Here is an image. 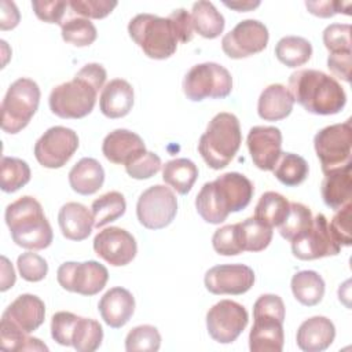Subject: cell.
Instances as JSON below:
<instances>
[{"label":"cell","instance_id":"obj_39","mask_svg":"<svg viewBox=\"0 0 352 352\" xmlns=\"http://www.w3.org/2000/svg\"><path fill=\"white\" fill-rule=\"evenodd\" d=\"M312 212L308 206L300 202H290V209L286 219L278 227L279 234L286 241H294L312 226Z\"/></svg>","mask_w":352,"mask_h":352},{"label":"cell","instance_id":"obj_19","mask_svg":"<svg viewBox=\"0 0 352 352\" xmlns=\"http://www.w3.org/2000/svg\"><path fill=\"white\" fill-rule=\"evenodd\" d=\"M45 316V305L43 300L34 294L18 296L3 312L1 327L16 329L23 333H32L37 330Z\"/></svg>","mask_w":352,"mask_h":352},{"label":"cell","instance_id":"obj_10","mask_svg":"<svg viewBox=\"0 0 352 352\" xmlns=\"http://www.w3.org/2000/svg\"><path fill=\"white\" fill-rule=\"evenodd\" d=\"M314 147L322 165V172L351 165L352 154V128L351 120L333 124L320 129L314 138Z\"/></svg>","mask_w":352,"mask_h":352},{"label":"cell","instance_id":"obj_12","mask_svg":"<svg viewBox=\"0 0 352 352\" xmlns=\"http://www.w3.org/2000/svg\"><path fill=\"white\" fill-rule=\"evenodd\" d=\"M58 283L67 292L78 293L81 296H95L107 283V268L95 261H67L59 265L56 271Z\"/></svg>","mask_w":352,"mask_h":352},{"label":"cell","instance_id":"obj_4","mask_svg":"<svg viewBox=\"0 0 352 352\" xmlns=\"http://www.w3.org/2000/svg\"><path fill=\"white\" fill-rule=\"evenodd\" d=\"M6 223L12 241L29 250H41L51 245L54 234L40 202L29 195L21 197L6 208Z\"/></svg>","mask_w":352,"mask_h":352},{"label":"cell","instance_id":"obj_16","mask_svg":"<svg viewBox=\"0 0 352 352\" xmlns=\"http://www.w3.org/2000/svg\"><path fill=\"white\" fill-rule=\"evenodd\" d=\"M268 29L257 19L241 21L223 36L221 48L232 59H242L261 52L268 44Z\"/></svg>","mask_w":352,"mask_h":352},{"label":"cell","instance_id":"obj_49","mask_svg":"<svg viewBox=\"0 0 352 352\" xmlns=\"http://www.w3.org/2000/svg\"><path fill=\"white\" fill-rule=\"evenodd\" d=\"M351 204H346L341 209L337 210V213L333 216L331 221L329 223L330 231L337 241L340 246H351L352 238H351Z\"/></svg>","mask_w":352,"mask_h":352},{"label":"cell","instance_id":"obj_34","mask_svg":"<svg viewBox=\"0 0 352 352\" xmlns=\"http://www.w3.org/2000/svg\"><path fill=\"white\" fill-rule=\"evenodd\" d=\"M312 55L311 43L300 36H285L275 47V56L287 67H298L305 65Z\"/></svg>","mask_w":352,"mask_h":352},{"label":"cell","instance_id":"obj_3","mask_svg":"<svg viewBox=\"0 0 352 352\" xmlns=\"http://www.w3.org/2000/svg\"><path fill=\"white\" fill-rule=\"evenodd\" d=\"M287 89L294 102L316 116L337 114L346 103V94L341 84L334 77L315 69L292 73Z\"/></svg>","mask_w":352,"mask_h":352},{"label":"cell","instance_id":"obj_5","mask_svg":"<svg viewBox=\"0 0 352 352\" xmlns=\"http://www.w3.org/2000/svg\"><path fill=\"white\" fill-rule=\"evenodd\" d=\"M242 143L241 125L236 116L219 113L208 124L206 131L198 142V151L206 165L212 169L226 168Z\"/></svg>","mask_w":352,"mask_h":352},{"label":"cell","instance_id":"obj_44","mask_svg":"<svg viewBox=\"0 0 352 352\" xmlns=\"http://www.w3.org/2000/svg\"><path fill=\"white\" fill-rule=\"evenodd\" d=\"M16 265L21 276L28 282H40L48 272L47 261L33 252L22 253L16 260Z\"/></svg>","mask_w":352,"mask_h":352},{"label":"cell","instance_id":"obj_11","mask_svg":"<svg viewBox=\"0 0 352 352\" xmlns=\"http://www.w3.org/2000/svg\"><path fill=\"white\" fill-rule=\"evenodd\" d=\"M177 213V199L169 187L155 184L144 190L136 204L139 223L148 230L169 226Z\"/></svg>","mask_w":352,"mask_h":352},{"label":"cell","instance_id":"obj_6","mask_svg":"<svg viewBox=\"0 0 352 352\" xmlns=\"http://www.w3.org/2000/svg\"><path fill=\"white\" fill-rule=\"evenodd\" d=\"M253 326L249 333L252 352H280L283 349L285 304L276 294H263L253 305Z\"/></svg>","mask_w":352,"mask_h":352},{"label":"cell","instance_id":"obj_29","mask_svg":"<svg viewBox=\"0 0 352 352\" xmlns=\"http://www.w3.org/2000/svg\"><path fill=\"white\" fill-rule=\"evenodd\" d=\"M290 287L294 298L305 307L319 304L324 296L323 278L316 271L311 270L296 272L292 278Z\"/></svg>","mask_w":352,"mask_h":352},{"label":"cell","instance_id":"obj_1","mask_svg":"<svg viewBox=\"0 0 352 352\" xmlns=\"http://www.w3.org/2000/svg\"><path fill=\"white\" fill-rule=\"evenodd\" d=\"M253 192V183L245 175L227 172L202 186L195 197V208L206 223L220 224L230 213L245 209Z\"/></svg>","mask_w":352,"mask_h":352},{"label":"cell","instance_id":"obj_35","mask_svg":"<svg viewBox=\"0 0 352 352\" xmlns=\"http://www.w3.org/2000/svg\"><path fill=\"white\" fill-rule=\"evenodd\" d=\"M126 202L121 192L109 191L99 198H96L91 205V212L94 216V227L100 228L125 213Z\"/></svg>","mask_w":352,"mask_h":352},{"label":"cell","instance_id":"obj_37","mask_svg":"<svg viewBox=\"0 0 352 352\" xmlns=\"http://www.w3.org/2000/svg\"><path fill=\"white\" fill-rule=\"evenodd\" d=\"M30 180L29 165L15 157H3L0 164V187L4 192L18 191Z\"/></svg>","mask_w":352,"mask_h":352},{"label":"cell","instance_id":"obj_22","mask_svg":"<svg viewBox=\"0 0 352 352\" xmlns=\"http://www.w3.org/2000/svg\"><path fill=\"white\" fill-rule=\"evenodd\" d=\"M98 309L107 326L120 329L126 324L133 315L135 298L132 293L124 287H111L100 298Z\"/></svg>","mask_w":352,"mask_h":352},{"label":"cell","instance_id":"obj_46","mask_svg":"<svg viewBox=\"0 0 352 352\" xmlns=\"http://www.w3.org/2000/svg\"><path fill=\"white\" fill-rule=\"evenodd\" d=\"M73 12L87 19H102L107 16L117 6L114 0H72L69 1Z\"/></svg>","mask_w":352,"mask_h":352},{"label":"cell","instance_id":"obj_7","mask_svg":"<svg viewBox=\"0 0 352 352\" xmlns=\"http://www.w3.org/2000/svg\"><path fill=\"white\" fill-rule=\"evenodd\" d=\"M128 33L151 59H166L176 52L179 41L169 18L138 14L128 23Z\"/></svg>","mask_w":352,"mask_h":352},{"label":"cell","instance_id":"obj_33","mask_svg":"<svg viewBox=\"0 0 352 352\" xmlns=\"http://www.w3.org/2000/svg\"><path fill=\"white\" fill-rule=\"evenodd\" d=\"M289 209L290 202L282 194L267 191L260 197L253 217L260 223L274 228L282 224L289 213Z\"/></svg>","mask_w":352,"mask_h":352},{"label":"cell","instance_id":"obj_30","mask_svg":"<svg viewBox=\"0 0 352 352\" xmlns=\"http://www.w3.org/2000/svg\"><path fill=\"white\" fill-rule=\"evenodd\" d=\"M192 29L205 38H216L224 30V16L210 1H197L191 10Z\"/></svg>","mask_w":352,"mask_h":352},{"label":"cell","instance_id":"obj_27","mask_svg":"<svg viewBox=\"0 0 352 352\" xmlns=\"http://www.w3.org/2000/svg\"><path fill=\"white\" fill-rule=\"evenodd\" d=\"M351 165L344 168L331 170L324 173V179L322 182V198L324 204L338 210L346 204H351V192H352V170Z\"/></svg>","mask_w":352,"mask_h":352},{"label":"cell","instance_id":"obj_28","mask_svg":"<svg viewBox=\"0 0 352 352\" xmlns=\"http://www.w3.org/2000/svg\"><path fill=\"white\" fill-rule=\"evenodd\" d=\"M104 182L103 166L95 158H81L69 172V184L73 191L81 195L95 194Z\"/></svg>","mask_w":352,"mask_h":352},{"label":"cell","instance_id":"obj_31","mask_svg":"<svg viewBox=\"0 0 352 352\" xmlns=\"http://www.w3.org/2000/svg\"><path fill=\"white\" fill-rule=\"evenodd\" d=\"M198 177L197 165L188 158H176L162 166V179L176 192L186 195L192 188Z\"/></svg>","mask_w":352,"mask_h":352},{"label":"cell","instance_id":"obj_56","mask_svg":"<svg viewBox=\"0 0 352 352\" xmlns=\"http://www.w3.org/2000/svg\"><path fill=\"white\" fill-rule=\"evenodd\" d=\"M223 4L228 8L238 11V12H245V11H252L256 7H258L260 1H224Z\"/></svg>","mask_w":352,"mask_h":352},{"label":"cell","instance_id":"obj_21","mask_svg":"<svg viewBox=\"0 0 352 352\" xmlns=\"http://www.w3.org/2000/svg\"><path fill=\"white\" fill-rule=\"evenodd\" d=\"M146 150L143 139L128 129H114L110 132L102 144V153L107 161L117 165H128Z\"/></svg>","mask_w":352,"mask_h":352},{"label":"cell","instance_id":"obj_20","mask_svg":"<svg viewBox=\"0 0 352 352\" xmlns=\"http://www.w3.org/2000/svg\"><path fill=\"white\" fill-rule=\"evenodd\" d=\"M246 144L253 164L261 170H272L282 154V132L276 126H253Z\"/></svg>","mask_w":352,"mask_h":352},{"label":"cell","instance_id":"obj_51","mask_svg":"<svg viewBox=\"0 0 352 352\" xmlns=\"http://www.w3.org/2000/svg\"><path fill=\"white\" fill-rule=\"evenodd\" d=\"M173 32L176 34V38L179 43H188L192 40V23H191V15L184 8H177L172 11V14L168 16Z\"/></svg>","mask_w":352,"mask_h":352},{"label":"cell","instance_id":"obj_2","mask_svg":"<svg viewBox=\"0 0 352 352\" xmlns=\"http://www.w3.org/2000/svg\"><path fill=\"white\" fill-rule=\"evenodd\" d=\"M107 73L100 63L82 66L73 80L56 85L48 98L51 111L60 118H82L96 103L99 89H103Z\"/></svg>","mask_w":352,"mask_h":352},{"label":"cell","instance_id":"obj_8","mask_svg":"<svg viewBox=\"0 0 352 352\" xmlns=\"http://www.w3.org/2000/svg\"><path fill=\"white\" fill-rule=\"evenodd\" d=\"M40 88L30 78L15 80L1 102V129L7 133L21 132L38 109Z\"/></svg>","mask_w":352,"mask_h":352},{"label":"cell","instance_id":"obj_53","mask_svg":"<svg viewBox=\"0 0 352 352\" xmlns=\"http://www.w3.org/2000/svg\"><path fill=\"white\" fill-rule=\"evenodd\" d=\"M351 66H352V52H338L330 54L327 58L329 70L338 78L349 82L351 80Z\"/></svg>","mask_w":352,"mask_h":352},{"label":"cell","instance_id":"obj_23","mask_svg":"<svg viewBox=\"0 0 352 352\" xmlns=\"http://www.w3.org/2000/svg\"><path fill=\"white\" fill-rule=\"evenodd\" d=\"M334 337L336 327L329 318L312 316L300 324L296 341L304 352H322L333 344Z\"/></svg>","mask_w":352,"mask_h":352},{"label":"cell","instance_id":"obj_40","mask_svg":"<svg viewBox=\"0 0 352 352\" xmlns=\"http://www.w3.org/2000/svg\"><path fill=\"white\" fill-rule=\"evenodd\" d=\"M62 38L76 47L91 45L98 36L95 25L87 18H70L60 25Z\"/></svg>","mask_w":352,"mask_h":352},{"label":"cell","instance_id":"obj_43","mask_svg":"<svg viewBox=\"0 0 352 352\" xmlns=\"http://www.w3.org/2000/svg\"><path fill=\"white\" fill-rule=\"evenodd\" d=\"M323 44L330 54L351 51V25L331 23L323 32Z\"/></svg>","mask_w":352,"mask_h":352},{"label":"cell","instance_id":"obj_17","mask_svg":"<svg viewBox=\"0 0 352 352\" xmlns=\"http://www.w3.org/2000/svg\"><path fill=\"white\" fill-rule=\"evenodd\" d=\"M94 250L110 265L122 267L135 258L138 245L133 235L126 230L121 227H107L95 235Z\"/></svg>","mask_w":352,"mask_h":352},{"label":"cell","instance_id":"obj_25","mask_svg":"<svg viewBox=\"0 0 352 352\" xmlns=\"http://www.w3.org/2000/svg\"><path fill=\"white\" fill-rule=\"evenodd\" d=\"M58 223L66 239L78 242L89 236L94 227V216L82 204L67 202L58 213Z\"/></svg>","mask_w":352,"mask_h":352},{"label":"cell","instance_id":"obj_45","mask_svg":"<svg viewBox=\"0 0 352 352\" xmlns=\"http://www.w3.org/2000/svg\"><path fill=\"white\" fill-rule=\"evenodd\" d=\"M78 318L80 316L67 311L56 312L51 319V336L54 341H56L59 345L70 346Z\"/></svg>","mask_w":352,"mask_h":352},{"label":"cell","instance_id":"obj_13","mask_svg":"<svg viewBox=\"0 0 352 352\" xmlns=\"http://www.w3.org/2000/svg\"><path fill=\"white\" fill-rule=\"evenodd\" d=\"M78 148L77 133L66 126L48 128L34 144V157L48 169L62 168Z\"/></svg>","mask_w":352,"mask_h":352},{"label":"cell","instance_id":"obj_18","mask_svg":"<svg viewBox=\"0 0 352 352\" xmlns=\"http://www.w3.org/2000/svg\"><path fill=\"white\" fill-rule=\"evenodd\" d=\"M204 282L213 294L239 296L253 286L254 272L245 264H220L206 271Z\"/></svg>","mask_w":352,"mask_h":352},{"label":"cell","instance_id":"obj_24","mask_svg":"<svg viewBox=\"0 0 352 352\" xmlns=\"http://www.w3.org/2000/svg\"><path fill=\"white\" fill-rule=\"evenodd\" d=\"M133 106V88L122 78H114L107 82L99 98V109L107 118L125 117Z\"/></svg>","mask_w":352,"mask_h":352},{"label":"cell","instance_id":"obj_36","mask_svg":"<svg viewBox=\"0 0 352 352\" xmlns=\"http://www.w3.org/2000/svg\"><path fill=\"white\" fill-rule=\"evenodd\" d=\"M274 170V176L287 187L301 184L308 176L307 161L294 153H282Z\"/></svg>","mask_w":352,"mask_h":352},{"label":"cell","instance_id":"obj_14","mask_svg":"<svg viewBox=\"0 0 352 352\" xmlns=\"http://www.w3.org/2000/svg\"><path fill=\"white\" fill-rule=\"evenodd\" d=\"M249 322L243 305L232 300L216 302L206 314V329L209 336L220 344L234 342Z\"/></svg>","mask_w":352,"mask_h":352},{"label":"cell","instance_id":"obj_54","mask_svg":"<svg viewBox=\"0 0 352 352\" xmlns=\"http://www.w3.org/2000/svg\"><path fill=\"white\" fill-rule=\"evenodd\" d=\"M19 23V11L12 1H0V29L10 30Z\"/></svg>","mask_w":352,"mask_h":352},{"label":"cell","instance_id":"obj_15","mask_svg":"<svg viewBox=\"0 0 352 352\" xmlns=\"http://www.w3.org/2000/svg\"><path fill=\"white\" fill-rule=\"evenodd\" d=\"M341 246L334 239L329 220L323 213H318L312 226L298 238L292 241V252L300 260H316L327 256H336Z\"/></svg>","mask_w":352,"mask_h":352},{"label":"cell","instance_id":"obj_47","mask_svg":"<svg viewBox=\"0 0 352 352\" xmlns=\"http://www.w3.org/2000/svg\"><path fill=\"white\" fill-rule=\"evenodd\" d=\"M161 158L157 154L151 151H144L136 160L125 165V170L131 177L143 180L154 176L161 169Z\"/></svg>","mask_w":352,"mask_h":352},{"label":"cell","instance_id":"obj_9","mask_svg":"<svg viewBox=\"0 0 352 352\" xmlns=\"http://www.w3.org/2000/svg\"><path fill=\"white\" fill-rule=\"evenodd\" d=\"M231 89L230 72L214 62L192 66L183 78V92L192 102H201L206 98L223 99L231 94Z\"/></svg>","mask_w":352,"mask_h":352},{"label":"cell","instance_id":"obj_55","mask_svg":"<svg viewBox=\"0 0 352 352\" xmlns=\"http://www.w3.org/2000/svg\"><path fill=\"white\" fill-rule=\"evenodd\" d=\"M1 286L0 290L6 292L15 283V272L12 265L10 264L8 258L6 256H1Z\"/></svg>","mask_w":352,"mask_h":352},{"label":"cell","instance_id":"obj_50","mask_svg":"<svg viewBox=\"0 0 352 352\" xmlns=\"http://www.w3.org/2000/svg\"><path fill=\"white\" fill-rule=\"evenodd\" d=\"M69 3L62 1V0H33L32 1V8L36 14V16L47 23H58L62 25L63 15L66 12Z\"/></svg>","mask_w":352,"mask_h":352},{"label":"cell","instance_id":"obj_52","mask_svg":"<svg viewBox=\"0 0 352 352\" xmlns=\"http://www.w3.org/2000/svg\"><path fill=\"white\" fill-rule=\"evenodd\" d=\"M308 11L319 18H330L336 14L351 15V3L342 1H305Z\"/></svg>","mask_w":352,"mask_h":352},{"label":"cell","instance_id":"obj_38","mask_svg":"<svg viewBox=\"0 0 352 352\" xmlns=\"http://www.w3.org/2000/svg\"><path fill=\"white\" fill-rule=\"evenodd\" d=\"M103 340V329L98 320L78 318L72 337V346L78 352L96 351Z\"/></svg>","mask_w":352,"mask_h":352},{"label":"cell","instance_id":"obj_48","mask_svg":"<svg viewBox=\"0 0 352 352\" xmlns=\"http://www.w3.org/2000/svg\"><path fill=\"white\" fill-rule=\"evenodd\" d=\"M212 245L216 253L221 256H236L242 253L238 243L235 224H228L216 230L212 236Z\"/></svg>","mask_w":352,"mask_h":352},{"label":"cell","instance_id":"obj_41","mask_svg":"<svg viewBox=\"0 0 352 352\" xmlns=\"http://www.w3.org/2000/svg\"><path fill=\"white\" fill-rule=\"evenodd\" d=\"M161 346V334L151 324H140L133 327L125 338V349L128 352L147 351L157 352Z\"/></svg>","mask_w":352,"mask_h":352},{"label":"cell","instance_id":"obj_26","mask_svg":"<svg viewBox=\"0 0 352 352\" xmlns=\"http://www.w3.org/2000/svg\"><path fill=\"white\" fill-rule=\"evenodd\" d=\"M294 99L282 84H271L260 94L257 113L265 121H280L293 110Z\"/></svg>","mask_w":352,"mask_h":352},{"label":"cell","instance_id":"obj_32","mask_svg":"<svg viewBox=\"0 0 352 352\" xmlns=\"http://www.w3.org/2000/svg\"><path fill=\"white\" fill-rule=\"evenodd\" d=\"M235 226L238 243L242 252H261L272 239V228L260 223L254 217L235 223Z\"/></svg>","mask_w":352,"mask_h":352},{"label":"cell","instance_id":"obj_42","mask_svg":"<svg viewBox=\"0 0 352 352\" xmlns=\"http://www.w3.org/2000/svg\"><path fill=\"white\" fill-rule=\"evenodd\" d=\"M0 346L3 351H48V346L38 338L29 337L16 329L0 326Z\"/></svg>","mask_w":352,"mask_h":352}]
</instances>
